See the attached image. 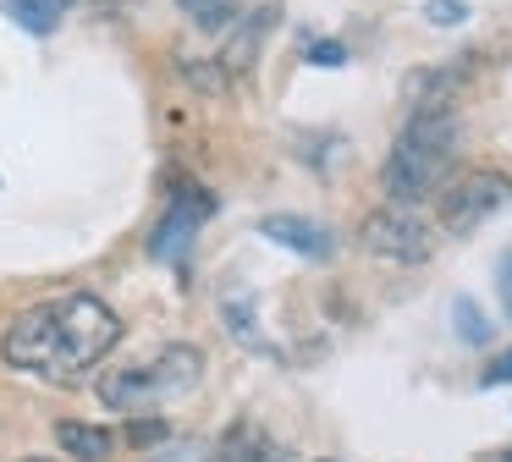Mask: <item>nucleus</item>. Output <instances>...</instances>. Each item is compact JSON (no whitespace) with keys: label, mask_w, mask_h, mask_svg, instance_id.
Listing matches in <instances>:
<instances>
[{"label":"nucleus","mask_w":512,"mask_h":462,"mask_svg":"<svg viewBox=\"0 0 512 462\" xmlns=\"http://www.w3.org/2000/svg\"><path fill=\"white\" fill-rule=\"evenodd\" d=\"M122 341V319L94 292H56L28 303L0 330V363L45 385H72Z\"/></svg>","instance_id":"nucleus-1"},{"label":"nucleus","mask_w":512,"mask_h":462,"mask_svg":"<svg viewBox=\"0 0 512 462\" xmlns=\"http://www.w3.org/2000/svg\"><path fill=\"white\" fill-rule=\"evenodd\" d=\"M452 165H457V116L441 99H424L408 116V127H402L397 149L386 160L391 204H424V198H435L446 187V176H452Z\"/></svg>","instance_id":"nucleus-2"},{"label":"nucleus","mask_w":512,"mask_h":462,"mask_svg":"<svg viewBox=\"0 0 512 462\" xmlns=\"http://www.w3.org/2000/svg\"><path fill=\"white\" fill-rule=\"evenodd\" d=\"M204 380V352L188 347V341H166L149 358L122 363L100 380V402L111 413H160V407L193 396Z\"/></svg>","instance_id":"nucleus-3"},{"label":"nucleus","mask_w":512,"mask_h":462,"mask_svg":"<svg viewBox=\"0 0 512 462\" xmlns=\"http://www.w3.org/2000/svg\"><path fill=\"white\" fill-rule=\"evenodd\" d=\"M358 248H364L369 259H386V264H430L435 231L424 226L408 204H386L358 226Z\"/></svg>","instance_id":"nucleus-4"},{"label":"nucleus","mask_w":512,"mask_h":462,"mask_svg":"<svg viewBox=\"0 0 512 462\" xmlns=\"http://www.w3.org/2000/svg\"><path fill=\"white\" fill-rule=\"evenodd\" d=\"M507 204H512V176L468 171V176H457V182L441 193V226L452 231V237H474V231L490 226Z\"/></svg>","instance_id":"nucleus-5"},{"label":"nucleus","mask_w":512,"mask_h":462,"mask_svg":"<svg viewBox=\"0 0 512 462\" xmlns=\"http://www.w3.org/2000/svg\"><path fill=\"white\" fill-rule=\"evenodd\" d=\"M210 215H215V198L204 193V187H177L166 215H160V226H155V237H149V253H155L160 264H182Z\"/></svg>","instance_id":"nucleus-6"},{"label":"nucleus","mask_w":512,"mask_h":462,"mask_svg":"<svg viewBox=\"0 0 512 462\" xmlns=\"http://www.w3.org/2000/svg\"><path fill=\"white\" fill-rule=\"evenodd\" d=\"M259 237L287 248V253H298V259H314V264H325L336 253V237L309 215H265L259 220Z\"/></svg>","instance_id":"nucleus-7"},{"label":"nucleus","mask_w":512,"mask_h":462,"mask_svg":"<svg viewBox=\"0 0 512 462\" xmlns=\"http://www.w3.org/2000/svg\"><path fill=\"white\" fill-rule=\"evenodd\" d=\"M270 22H276V6H270V0H265V6L254 11V17H243V22H237L232 44H226V55H221V66H226V72H232V77H243L248 66L259 61V44H265Z\"/></svg>","instance_id":"nucleus-8"},{"label":"nucleus","mask_w":512,"mask_h":462,"mask_svg":"<svg viewBox=\"0 0 512 462\" xmlns=\"http://www.w3.org/2000/svg\"><path fill=\"white\" fill-rule=\"evenodd\" d=\"M56 446L67 451L72 462H105L111 457V429L105 424H83V418H61L56 424Z\"/></svg>","instance_id":"nucleus-9"},{"label":"nucleus","mask_w":512,"mask_h":462,"mask_svg":"<svg viewBox=\"0 0 512 462\" xmlns=\"http://www.w3.org/2000/svg\"><path fill=\"white\" fill-rule=\"evenodd\" d=\"M221 457L226 462H281V446H270L259 424H232L221 440Z\"/></svg>","instance_id":"nucleus-10"},{"label":"nucleus","mask_w":512,"mask_h":462,"mask_svg":"<svg viewBox=\"0 0 512 462\" xmlns=\"http://www.w3.org/2000/svg\"><path fill=\"white\" fill-rule=\"evenodd\" d=\"M72 0H6V11H12V22L23 33H34V39H45V33H56V22L67 17Z\"/></svg>","instance_id":"nucleus-11"},{"label":"nucleus","mask_w":512,"mask_h":462,"mask_svg":"<svg viewBox=\"0 0 512 462\" xmlns=\"http://www.w3.org/2000/svg\"><path fill=\"white\" fill-rule=\"evenodd\" d=\"M177 6L199 33H221V28L237 22V0H177Z\"/></svg>","instance_id":"nucleus-12"},{"label":"nucleus","mask_w":512,"mask_h":462,"mask_svg":"<svg viewBox=\"0 0 512 462\" xmlns=\"http://www.w3.org/2000/svg\"><path fill=\"white\" fill-rule=\"evenodd\" d=\"M452 330L468 341V347H485V341H490V319H485V308H479L474 297H457V303H452Z\"/></svg>","instance_id":"nucleus-13"},{"label":"nucleus","mask_w":512,"mask_h":462,"mask_svg":"<svg viewBox=\"0 0 512 462\" xmlns=\"http://www.w3.org/2000/svg\"><path fill=\"white\" fill-rule=\"evenodd\" d=\"M182 77H188L199 94H226V83H232V72H226L221 61H182Z\"/></svg>","instance_id":"nucleus-14"},{"label":"nucleus","mask_w":512,"mask_h":462,"mask_svg":"<svg viewBox=\"0 0 512 462\" xmlns=\"http://www.w3.org/2000/svg\"><path fill=\"white\" fill-rule=\"evenodd\" d=\"M127 440H133V446H166V440H171V424H166L160 413H133Z\"/></svg>","instance_id":"nucleus-15"},{"label":"nucleus","mask_w":512,"mask_h":462,"mask_svg":"<svg viewBox=\"0 0 512 462\" xmlns=\"http://www.w3.org/2000/svg\"><path fill=\"white\" fill-rule=\"evenodd\" d=\"M149 462H210V446L204 440H166Z\"/></svg>","instance_id":"nucleus-16"},{"label":"nucleus","mask_w":512,"mask_h":462,"mask_svg":"<svg viewBox=\"0 0 512 462\" xmlns=\"http://www.w3.org/2000/svg\"><path fill=\"white\" fill-rule=\"evenodd\" d=\"M424 22L430 28H457V22H468V6L463 0H424Z\"/></svg>","instance_id":"nucleus-17"},{"label":"nucleus","mask_w":512,"mask_h":462,"mask_svg":"<svg viewBox=\"0 0 512 462\" xmlns=\"http://www.w3.org/2000/svg\"><path fill=\"white\" fill-rule=\"evenodd\" d=\"M303 55H309L314 66H342V61H347V50H342V44H336V39H314V44H309V50H303Z\"/></svg>","instance_id":"nucleus-18"},{"label":"nucleus","mask_w":512,"mask_h":462,"mask_svg":"<svg viewBox=\"0 0 512 462\" xmlns=\"http://www.w3.org/2000/svg\"><path fill=\"white\" fill-rule=\"evenodd\" d=\"M485 385H512V352H501V358L485 369Z\"/></svg>","instance_id":"nucleus-19"},{"label":"nucleus","mask_w":512,"mask_h":462,"mask_svg":"<svg viewBox=\"0 0 512 462\" xmlns=\"http://www.w3.org/2000/svg\"><path fill=\"white\" fill-rule=\"evenodd\" d=\"M496 286H501V303H507V314H512V253L496 264Z\"/></svg>","instance_id":"nucleus-20"},{"label":"nucleus","mask_w":512,"mask_h":462,"mask_svg":"<svg viewBox=\"0 0 512 462\" xmlns=\"http://www.w3.org/2000/svg\"><path fill=\"white\" fill-rule=\"evenodd\" d=\"M94 11H100V17H122V11H133L138 0H89Z\"/></svg>","instance_id":"nucleus-21"},{"label":"nucleus","mask_w":512,"mask_h":462,"mask_svg":"<svg viewBox=\"0 0 512 462\" xmlns=\"http://www.w3.org/2000/svg\"><path fill=\"white\" fill-rule=\"evenodd\" d=\"M23 462H56V457H23Z\"/></svg>","instance_id":"nucleus-22"},{"label":"nucleus","mask_w":512,"mask_h":462,"mask_svg":"<svg viewBox=\"0 0 512 462\" xmlns=\"http://www.w3.org/2000/svg\"><path fill=\"white\" fill-rule=\"evenodd\" d=\"M501 462H512V451H507V457H501Z\"/></svg>","instance_id":"nucleus-23"}]
</instances>
